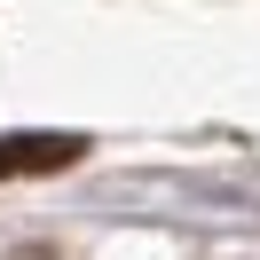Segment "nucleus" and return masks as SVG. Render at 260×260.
Listing matches in <instances>:
<instances>
[{
  "instance_id": "f257e3e1",
  "label": "nucleus",
  "mask_w": 260,
  "mask_h": 260,
  "mask_svg": "<svg viewBox=\"0 0 260 260\" xmlns=\"http://www.w3.org/2000/svg\"><path fill=\"white\" fill-rule=\"evenodd\" d=\"M71 158H87L79 134H8V142H0V181L8 174H55V166H71Z\"/></svg>"
}]
</instances>
